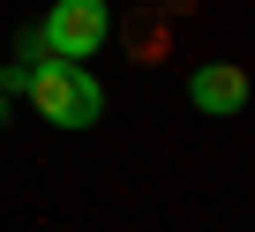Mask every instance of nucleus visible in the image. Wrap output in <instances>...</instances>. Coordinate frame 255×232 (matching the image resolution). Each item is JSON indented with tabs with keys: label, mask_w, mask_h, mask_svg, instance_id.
I'll return each mask as SVG.
<instances>
[{
	"label": "nucleus",
	"mask_w": 255,
	"mask_h": 232,
	"mask_svg": "<svg viewBox=\"0 0 255 232\" xmlns=\"http://www.w3.org/2000/svg\"><path fill=\"white\" fill-rule=\"evenodd\" d=\"M30 38L45 45V60H98V45L113 38V8L105 0H53Z\"/></svg>",
	"instance_id": "2"
},
{
	"label": "nucleus",
	"mask_w": 255,
	"mask_h": 232,
	"mask_svg": "<svg viewBox=\"0 0 255 232\" xmlns=\"http://www.w3.org/2000/svg\"><path fill=\"white\" fill-rule=\"evenodd\" d=\"M8 90H23L30 105H38V120H53V128H98V112H105V82L83 68V60H30V68H15L8 75Z\"/></svg>",
	"instance_id": "1"
},
{
	"label": "nucleus",
	"mask_w": 255,
	"mask_h": 232,
	"mask_svg": "<svg viewBox=\"0 0 255 232\" xmlns=\"http://www.w3.org/2000/svg\"><path fill=\"white\" fill-rule=\"evenodd\" d=\"M0 128H8V97H0Z\"/></svg>",
	"instance_id": "4"
},
{
	"label": "nucleus",
	"mask_w": 255,
	"mask_h": 232,
	"mask_svg": "<svg viewBox=\"0 0 255 232\" xmlns=\"http://www.w3.org/2000/svg\"><path fill=\"white\" fill-rule=\"evenodd\" d=\"M248 97H255V82H248L240 60H203V68L188 75V105L203 112V120H233Z\"/></svg>",
	"instance_id": "3"
}]
</instances>
